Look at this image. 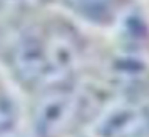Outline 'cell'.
I'll use <instances>...</instances> for the list:
<instances>
[{
    "instance_id": "obj_1",
    "label": "cell",
    "mask_w": 149,
    "mask_h": 137,
    "mask_svg": "<svg viewBox=\"0 0 149 137\" xmlns=\"http://www.w3.org/2000/svg\"><path fill=\"white\" fill-rule=\"evenodd\" d=\"M84 40L74 25L45 19L20 27L8 48V67L25 89L42 92L77 79Z\"/></svg>"
},
{
    "instance_id": "obj_2",
    "label": "cell",
    "mask_w": 149,
    "mask_h": 137,
    "mask_svg": "<svg viewBox=\"0 0 149 137\" xmlns=\"http://www.w3.org/2000/svg\"><path fill=\"white\" fill-rule=\"evenodd\" d=\"M106 102L77 84H62L37 94L32 109V127L37 137H67L91 124Z\"/></svg>"
},
{
    "instance_id": "obj_3",
    "label": "cell",
    "mask_w": 149,
    "mask_h": 137,
    "mask_svg": "<svg viewBox=\"0 0 149 137\" xmlns=\"http://www.w3.org/2000/svg\"><path fill=\"white\" fill-rule=\"evenodd\" d=\"M94 137H149V116L137 99L106 102L91 120Z\"/></svg>"
},
{
    "instance_id": "obj_4",
    "label": "cell",
    "mask_w": 149,
    "mask_h": 137,
    "mask_svg": "<svg viewBox=\"0 0 149 137\" xmlns=\"http://www.w3.org/2000/svg\"><path fill=\"white\" fill-rule=\"evenodd\" d=\"M62 3L77 17L102 27L117 22L127 8V0H62Z\"/></svg>"
},
{
    "instance_id": "obj_5",
    "label": "cell",
    "mask_w": 149,
    "mask_h": 137,
    "mask_svg": "<svg viewBox=\"0 0 149 137\" xmlns=\"http://www.w3.org/2000/svg\"><path fill=\"white\" fill-rule=\"evenodd\" d=\"M45 0H0V34L10 25L25 22Z\"/></svg>"
},
{
    "instance_id": "obj_6",
    "label": "cell",
    "mask_w": 149,
    "mask_h": 137,
    "mask_svg": "<svg viewBox=\"0 0 149 137\" xmlns=\"http://www.w3.org/2000/svg\"><path fill=\"white\" fill-rule=\"evenodd\" d=\"M20 119V109L15 95L0 82V137L10 134L17 127Z\"/></svg>"
},
{
    "instance_id": "obj_7",
    "label": "cell",
    "mask_w": 149,
    "mask_h": 137,
    "mask_svg": "<svg viewBox=\"0 0 149 137\" xmlns=\"http://www.w3.org/2000/svg\"><path fill=\"white\" fill-rule=\"evenodd\" d=\"M137 100L142 104V107H144V110H146V114L149 116V79H146V80L139 85Z\"/></svg>"
}]
</instances>
